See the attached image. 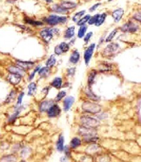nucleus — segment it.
<instances>
[{"mask_svg": "<svg viewBox=\"0 0 141 162\" xmlns=\"http://www.w3.org/2000/svg\"><path fill=\"white\" fill-rule=\"evenodd\" d=\"M69 20V17L64 15H58L56 13H52L47 17H45L43 21L50 26H56L60 24H64Z\"/></svg>", "mask_w": 141, "mask_h": 162, "instance_id": "f257e3e1", "label": "nucleus"}, {"mask_svg": "<svg viewBox=\"0 0 141 162\" xmlns=\"http://www.w3.org/2000/svg\"><path fill=\"white\" fill-rule=\"evenodd\" d=\"M60 30L56 27H44L39 32V35L44 41L49 43L53 38L54 35L59 33Z\"/></svg>", "mask_w": 141, "mask_h": 162, "instance_id": "f03ea898", "label": "nucleus"}, {"mask_svg": "<svg viewBox=\"0 0 141 162\" xmlns=\"http://www.w3.org/2000/svg\"><path fill=\"white\" fill-rule=\"evenodd\" d=\"M139 29V25L136 23L134 20H129L120 27V30L123 32L128 33H135Z\"/></svg>", "mask_w": 141, "mask_h": 162, "instance_id": "7ed1b4c3", "label": "nucleus"}, {"mask_svg": "<svg viewBox=\"0 0 141 162\" xmlns=\"http://www.w3.org/2000/svg\"><path fill=\"white\" fill-rule=\"evenodd\" d=\"M50 11L53 12V13H56L58 15H67L71 12V11L67 10V9L64 8L61 4H52L49 7Z\"/></svg>", "mask_w": 141, "mask_h": 162, "instance_id": "20e7f679", "label": "nucleus"}, {"mask_svg": "<svg viewBox=\"0 0 141 162\" xmlns=\"http://www.w3.org/2000/svg\"><path fill=\"white\" fill-rule=\"evenodd\" d=\"M82 108L86 112L93 114L98 113L101 110V107L99 105L89 102V101H86V102L84 103L82 106Z\"/></svg>", "mask_w": 141, "mask_h": 162, "instance_id": "39448f33", "label": "nucleus"}, {"mask_svg": "<svg viewBox=\"0 0 141 162\" xmlns=\"http://www.w3.org/2000/svg\"><path fill=\"white\" fill-rule=\"evenodd\" d=\"M124 15L125 10L122 7H117L114 9L111 13V15L113 20L116 23L119 22L122 20V18H123Z\"/></svg>", "mask_w": 141, "mask_h": 162, "instance_id": "423d86ee", "label": "nucleus"}, {"mask_svg": "<svg viewBox=\"0 0 141 162\" xmlns=\"http://www.w3.org/2000/svg\"><path fill=\"white\" fill-rule=\"evenodd\" d=\"M81 122L84 126L90 128H95L99 124V122L96 119L90 117H83L81 118Z\"/></svg>", "mask_w": 141, "mask_h": 162, "instance_id": "0eeeda50", "label": "nucleus"}, {"mask_svg": "<svg viewBox=\"0 0 141 162\" xmlns=\"http://www.w3.org/2000/svg\"><path fill=\"white\" fill-rule=\"evenodd\" d=\"M79 132L81 136L85 137L86 138L94 137L96 135V132L93 128H90L85 126L81 127L79 129Z\"/></svg>", "mask_w": 141, "mask_h": 162, "instance_id": "6e6552de", "label": "nucleus"}, {"mask_svg": "<svg viewBox=\"0 0 141 162\" xmlns=\"http://www.w3.org/2000/svg\"><path fill=\"white\" fill-rule=\"evenodd\" d=\"M70 49L69 44L66 42H62L54 48V53L56 55H61L63 53L68 52Z\"/></svg>", "mask_w": 141, "mask_h": 162, "instance_id": "1a4fd4ad", "label": "nucleus"}, {"mask_svg": "<svg viewBox=\"0 0 141 162\" xmlns=\"http://www.w3.org/2000/svg\"><path fill=\"white\" fill-rule=\"evenodd\" d=\"M95 46H96V44H95L94 43L91 44L87 48V49L85 50L84 57L85 63L86 64H87V65L89 63V62L90 61V59L92 57V55L93 54Z\"/></svg>", "mask_w": 141, "mask_h": 162, "instance_id": "9d476101", "label": "nucleus"}, {"mask_svg": "<svg viewBox=\"0 0 141 162\" xmlns=\"http://www.w3.org/2000/svg\"><path fill=\"white\" fill-rule=\"evenodd\" d=\"M60 4L64 8H65L71 12L72 11H74L78 6V3L70 1V0H62Z\"/></svg>", "mask_w": 141, "mask_h": 162, "instance_id": "9b49d317", "label": "nucleus"}, {"mask_svg": "<svg viewBox=\"0 0 141 162\" xmlns=\"http://www.w3.org/2000/svg\"><path fill=\"white\" fill-rule=\"evenodd\" d=\"M61 109L57 104H53L47 110V115L49 117H55L61 113Z\"/></svg>", "mask_w": 141, "mask_h": 162, "instance_id": "f8f14e48", "label": "nucleus"}, {"mask_svg": "<svg viewBox=\"0 0 141 162\" xmlns=\"http://www.w3.org/2000/svg\"><path fill=\"white\" fill-rule=\"evenodd\" d=\"M119 48V45L117 43H111L108 44L104 49V54L105 55H111L116 52Z\"/></svg>", "mask_w": 141, "mask_h": 162, "instance_id": "ddd939ff", "label": "nucleus"}, {"mask_svg": "<svg viewBox=\"0 0 141 162\" xmlns=\"http://www.w3.org/2000/svg\"><path fill=\"white\" fill-rule=\"evenodd\" d=\"M75 26L68 27L64 33V38L66 40H70L73 38L75 35Z\"/></svg>", "mask_w": 141, "mask_h": 162, "instance_id": "4468645a", "label": "nucleus"}, {"mask_svg": "<svg viewBox=\"0 0 141 162\" xmlns=\"http://www.w3.org/2000/svg\"><path fill=\"white\" fill-rule=\"evenodd\" d=\"M24 22L27 24L31 25L32 26L35 27H39V26H43L44 24V22L42 21L39 20H36L33 19V18H31L28 17H26L24 18Z\"/></svg>", "mask_w": 141, "mask_h": 162, "instance_id": "2eb2a0df", "label": "nucleus"}, {"mask_svg": "<svg viewBox=\"0 0 141 162\" xmlns=\"http://www.w3.org/2000/svg\"><path fill=\"white\" fill-rule=\"evenodd\" d=\"M22 76L20 75H18L15 73H10V75L8 77V80L11 84L13 85H16L18 83H20L21 80Z\"/></svg>", "mask_w": 141, "mask_h": 162, "instance_id": "dca6fc26", "label": "nucleus"}, {"mask_svg": "<svg viewBox=\"0 0 141 162\" xmlns=\"http://www.w3.org/2000/svg\"><path fill=\"white\" fill-rule=\"evenodd\" d=\"M108 17V13L106 12H103L102 13H99V15L98 18V20L95 23L94 26L96 27H100L101 26H102L105 21H106L107 18Z\"/></svg>", "mask_w": 141, "mask_h": 162, "instance_id": "f3484780", "label": "nucleus"}, {"mask_svg": "<svg viewBox=\"0 0 141 162\" xmlns=\"http://www.w3.org/2000/svg\"><path fill=\"white\" fill-rule=\"evenodd\" d=\"M75 102V98L73 97H67L64 101V109L65 111L69 110Z\"/></svg>", "mask_w": 141, "mask_h": 162, "instance_id": "a211bd4d", "label": "nucleus"}, {"mask_svg": "<svg viewBox=\"0 0 141 162\" xmlns=\"http://www.w3.org/2000/svg\"><path fill=\"white\" fill-rule=\"evenodd\" d=\"M53 104V102L52 100L44 101L41 103L39 106V110L41 112H45V111L48 110L50 108Z\"/></svg>", "mask_w": 141, "mask_h": 162, "instance_id": "6ab92c4d", "label": "nucleus"}, {"mask_svg": "<svg viewBox=\"0 0 141 162\" xmlns=\"http://www.w3.org/2000/svg\"><path fill=\"white\" fill-rule=\"evenodd\" d=\"M86 12H87L86 10H81V11L76 12V13H74L73 15L72 16L71 21L73 22L76 23L82 17L86 14Z\"/></svg>", "mask_w": 141, "mask_h": 162, "instance_id": "aec40b11", "label": "nucleus"}, {"mask_svg": "<svg viewBox=\"0 0 141 162\" xmlns=\"http://www.w3.org/2000/svg\"><path fill=\"white\" fill-rule=\"evenodd\" d=\"M9 71L12 73H15L18 75H20L21 76L24 75L26 73V71L24 69H22L20 67H15V66H11L9 67Z\"/></svg>", "mask_w": 141, "mask_h": 162, "instance_id": "412c9836", "label": "nucleus"}, {"mask_svg": "<svg viewBox=\"0 0 141 162\" xmlns=\"http://www.w3.org/2000/svg\"><path fill=\"white\" fill-rule=\"evenodd\" d=\"M17 65L21 67L23 69H30L33 66L34 63L30 61H16Z\"/></svg>", "mask_w": 141, "mask_h": 162, "instance_id": "4be33fe9", "label": "nucleus"}, {"mask_svg": "<svg viewBox=\"0 0 141 162\" xmlns=\"http://www.w3.org/2000/svg\"><path fill=\"white\" fill-rule=\"evenodd\" d=\"M80 59V54L78 50H74L71 54L70 57V61L73 64H76L79 61Z\"/></svg>", "mask_w": 141, "mask_h": 162, "instance_id": "5701e85b", "label": "nucleus"}, {"mask_svg": "<svg viewBox=\"0 0 141 162\" xmlns=\"http://www.w3.org/2000/svg\"><path fill=\"white\" fill-rule=\"evenodd\" d=\"M87 29H88V26L86 24L79 26V28L78 31V34H77V36H78V38H84V36L86 34V32L87 31Z\"/></svg>", "mask_w": 141, "mask_h": 162, "instance_id": "b1692460", "label": "nucleus"}, {"mask_svg": "<svg viewBox=\"0 0 141 162\" xmlns=\"http://www.w3.org/2000/svg\"><path fill=\"white\" fill-rule=\"evenodd\" d=\"M91 16L92 15H91L90 13H88V14H85V15H84L78 22H76L77 26H83V25L87 24V23H88Z\"/></svg>", "mask_w": 141, "mask_h": 162, "instance_id": "393cba45", "label": "nucleus"}, {"mask_svg": "<svg viewBox=\"0 0 141 162\" xmlns=\"http://www.w3.org/2000/svg\"><path fill=\"white\" fill-rule=\"evenodd\" d=\"M62 78L60 77H56L52 81L51 85L53 87L56 89H60L62 86Z\"/></svg>", "mask_w": 141, "mask_h": 162, "instance_id": "a878e982", "label": "nucleus"}, {"mask_svg": "<svg viewBox=\"0 0 141 162\" xmlns=\"http://www.w3.org/2000/svg\"><path fill=\"white\" fill-rule=\"evenodd\" d=\"M64 138L62 136H60L59 137L58 140L56 143V147L58 151L62 152L64 149Z\"/></svg>", "mask_w": 141, "mask_h": 162, "instance_id": "bb28decb", "label": "nucleus"}, {"mask_svg": "<svg viewBox=\"0 0 141 162\" xmlns=\"http://www.w3.org/2000/svg\"><path fill=\"white\" fill-rule=\"evenodd\" d=\"M81 144V141L78 137H74L70 142V146L71 148H76Z\"/></svg>", "mask_w": 141, "mask_h": 162, "instance_id": "cd10ccee", "label": "nucleus"}, {"mask_svg": "<svg viewBox=\"0 0 141 162\" xmlns=\"http://www.w3.org/2000/svg\"><path fill=\"white\" fill-rule=\"evenodd\" d=\"M50 72V70H49V67L46 66V67H44L41 69H39V71H38L39 75V76L42 77H45L49 75Z\"/></svg>", "mask_w": 141, "mask_h": 162, "instance_id": "c85d7f7f", "label": "nucleus"}, {"mask_svg": "<svg viewBox=\"0 0 141 162\" xmlns=\"http://www.w3.org/2000/svg\"><path fill=\"white\" fill-rule=\"evenodd\" d=\"M131 18L134 21L141 23V10H137L135 11L131 16Z\"/></svg>", "mask_w": 141, "mask_h": 162, "instance_id": "c756f323", "label": "nucleus"}, {"mask_svg": "<svg viewBox=\"0 0 141 162\" xmlns=\"http://www.w3.org/2000/svg\"><path fill=\"white\" fill-rule=\"evenodd\" d=\"M118 29L117 28L113 29L110 34H108L107 38H106V42H110L112 41V40L115 38V36H116V34L117 33Z\"/></svg>", "mask_w": 141, "mask_h": 162, "instance_id": "7c9ffc66", "label": "nucleus"}, {"mask_svg": "<svg viewBox=\"0 0 141 162\" xmlns=\"http://www.w3.org/2000/svg\"><path fill=\"white\" fill-rule=\"evenodd\" d=\"M56 62V58L54 56V55H52L47 60V61L46 62V66L49 67H52L54 65V64H55Z\"/></svg>", "mask_w": 141, "mask_h": 162, "instance_id": "2f4dec72", "label": "nucleus"}, {"mask_svg": "<svg viewBox=\"0 0 141 162\" xmlns=\"http://www.w3.org/2000/svg\"><path fill=\"white\" fill-rule=\"evenodd\" d=\"M21 106H16L15 108V111L14 114H13L12 116L10 117V119H9V122H13L16 118V117L18 116V115L20 114L21 110Z\"/></svg>", "mask_w": 141, "mask_h": 162, "instance_id": "473e14b6", "label": "nucleus"}, {"mask_svg": "<svg viewBox=\"0 0 141 162\" xmlns=\"http://www.w3.org/2000/svg\"><path fill=\"white\" fill-rule=\"evenodd\" d=\"M36 90V85L35 83L32 82L28 86V95H32Z\"/></svg>", "mask_w": 141, "mask_h": 162, "instance_id": "72a5a7b5", "label": "nucleus"}, {"mask_svg": "<svg viewBox=\"0 0 141 162\" xmlns=\"http://www.w3.org/2000/svg\"><path fill=\"white\" fill-rule=\"evenodd\" d=\"M102 6V3L101 2H98L93 4L92 6H91L89 9V11L90 13H92L94 12L95 11H96L98 9Z\"/></svg>", "mask_w": 141, "mask_h": 162, "instance_id": "f704fd0d", "label": "nucleus"}, {"mask_svg": "<svg viewBox=\"0 0 141 162\" xmlns=\"http://www.w3.org/2000/svg\"><path fill=\"white\" fill-rule=\"evenodd\" d=\"M99 13H96V14H94L92 16H91L90 18V20L88 22L87 24L90 26H92V25H94L95 24V23H96L97 20H98V18L99 15Z\"/></svg>", "mask_w": 141, "mask_h": 162, "instance_id": "c9c22d12", "label": "nucleus"}, {"mask_svg": "<svg viewBox=\"0 0 141 162\" xmlns=\"http://www.w3.org/2000/svg\"><path fill=\"white\" fill-rule=\"evenodd\" d=\"M96 72L94 71H92L89 74V78H88V83L90 85H91L93 83L94 79V77L95 76H96Z\"/></svg>", "mask_w": 141, "mask_h": 162, "instance_id": "e433bc0d", "label": "nucleus"}, {"mask_svg": "<svg viewBox=\"0 0 141 162\" xmlns=\"http://www.w3.org/2000/svg\"><path fill=\"white\" fill-rule=\"evenodd\" d=\"M66 95V91H60V92L58 93V94L57 95V96H56V99H55V100H56V101H60V100H61Z\"/></svg>", "mask_w": 141, "mask_h": 162, "instance_id": "4c0bfd02", "label": "nucleus"}, {"mask_svg": "<svg viewBox=\"0 0 141 162\" xmlns=\"http://www.w3.org/2000/svg\"><path fill=\"white\" fill-rule=\"evenodd\" d=\"M93 35V32H89L88 33L85 34V35L84 37V41L85 43H89V41L90 40V39L92 38V37Z\"/></svg>", "mask_w": 141, "mask_h": 162, "instance_id": "58836bf2", "label": "nucleus"}, {"mask_svg": "<svg viewBox=\"0 0 141 162\" xmlns=\"http://www.w3.org/2000/svg\"><path fill=\"white\" fill-rule=\"evenodd\" d=\"M15 95H16V92L15 91H12L11 93L9 94L8 98L7 99V102H11L15 98Z\"/></svg>", "mask_w": 141, "mask_h": 162, "instance_id": "ea45409f", "label": "nucleus"}, {"mask_svg": "<svg viewBox=\"0 0 141 162\" xmlns=\"http://www.w3.org/2000/svg\"><path fill=\"white\" fill-rule=\"evenodd\" d=\"M24 96V92H22L20 95L19 97L18 98V101H17V103H16V106H21V103H22V99Z\"/></svg>", "mask_w": 141, "mask_h": 162, "instance_id": "a19ab883", "label": "nucleus"}, {"mask_svg": "<svg viewBox=\"0 0 141 162\" xmlns=\"http://www.w3.org/2000/svg\"><path fill=\"white\" fill-rule=\"evenodd\" d=\"M39 69H40V67H39V66H37V67H36L35 69V70L33 71V72L32 73H31L30 74V75H29V79L30 81L33 79V78L34 77H35V74L36 73V72H38V71H39Z\"/></svg>", "mask_w": 141, "mask_h": 162, "instance_id": "79ce46f5", "label": "nucleus"}, {"mask_svg": "<svg viewBox=\"0 0 141 162\" xmlns=\"http://www.w3.org/2000/svg\"><path fill=\"white\" fill-rule=\"evenodd\" d=\"M4 158L7 159V160H4L5 161H15V157L13 155H8L7 157H5Z\"/></svg>", "mask_w": 141, "mask_h": 162, "instance_id": "37998d69", "label": "nucleus"}, {"mask_svg": "<svg viewBox=\"0 0 141 162\" xmlns=\"http://www.w3.org/2000/svg\"><path fill=\"white\" fill-rule=\"evenodd\" d=\"M43 1L49 4H51L53 3V0H43Z\"/></svg>", "mask_w": 141, "mask_h": 162, "instance_id": "c03bdc74", "label": "nucleus"}, {"mask_svg": "<svg viewBox=\"0 0 141 162\" xmlns=\"http://www.w3.org/2000/svg\"><path fill=\"white\" fill-rule=\"evenodd\" d=\"M69 72V73L71 74V75H72V74H73L74 73V72H75V68H71L70 69H69V71H68Z\"/></svg>", "mask_w": 141, "mask_h": 162, "instance_id": "a18cd8bd", "label": "nucleus"}, {"mask_svg": "<svg viewBox=\"0 0 141 162\" xmlns=\"http://www.w3.org/2000/svg\"><path fill=\"white\" fill-rule=\"evenodd\" d=\"M113 1H115V0H108L107 1H108V3H111V2H113Z\"/></svg>", "mask_w": 141, "mask_h": 162, "instance_id": "49530a36", "label": "nucleus"}]
</instances>
